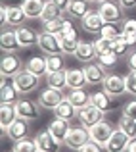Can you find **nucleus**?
<instances>
[{
    "mask_svg": "<svg viewBox=\"0 0 136 152\" xmlns=\"http://www.w3.org/2000/svg\"><path fill=\"white\" fill-rule=\"evenodd\" d=\"M0 48H2L4 54H15L21 48V45L17 41V33L10 29H4L2 35H0Z\"/></svg>",
    "mask_w": 136,
    "mask_h": 152,
    "instance_id": "obj_16",
    "label": "nucleus"
},
{
    "mask_svg": "<svg viewBox=\"0 0 136 152\" xmlns=\"http://www.w3.org/2000/svg\"><path fill=\"white\" fill-rule=\"evenodd\" d=\"M121 29H123V35H127V33H136V19H125L123 21V25H121Z\"/></svg>",
    "mask_w": 136,
    "mask_h": 152,
    "instance_id": "obj_44",
    "label": "nucleus"
},
{
    "mask_svg": "<svg viewBox=\"0 0 136 152\" xmlns=\"http://www.w3.org/2000/svg\"><path fill=\"white\" fill-rule=\"evenodd\" d=\"M0 23H2V27H6V23H8V8L6 6L0 8Z\"/></svg>",
    "mask_w": 136,
    "mask_h": 152,
    "instance_id": "obj_48",
    "label": "nucleus"
},
{
    "mask_svg": "<svg viewBox=\"0 0 136 152\" xmlns=\"http://www.w3.org/2000/svg\"><path fill=\"white\" fill-rule=\"evenodd\" d=\"M85 85H88L85 69H79V67L67 69V87L69 89H85Z\"/></svg>",
    "mask_w": 136,
    "mask_h": 152,
    "instance_id": "obj_22",
    "label": "nucleus"
},
{
    "mask_svg": "<svg viewBox=\"0 0 136 152\" xmlns=\"http://www.w3.org/2000/svg\"><path fill=\"white\" fill-rule=\"evenodd\" d=\"M25 69L31 71V73H35V75H38V77L46 75L48 73L46 58H42V56H31V58L25 62Z\"/></svg>",
    "mask_w": 136,
    "mask_h": 152,
    "instance_id": "obj_25",
    "label": "nucleus"
},
{
    "mask_svg": "<svg viewBox=\"0 0 136 152\" xmlns=\"http://www.w3.org/2000/svg\"><path fill=\"white\" fill-rule=\"evenodd\" d=\"M88 12V0H71V6L67 10V14L75 19H82Z\"/></svg>",
    "mask_w": 136,
    "mask_h": 152,
    "instance_id": "obj_33",
    "label": "nucleus"
},
{
    "mask_svg": "<svg viewBox=\"0 0 136 152\" xmlns=\"http://www.w3.org/2000/svg\"><path fill=\"white\" fill-rule=\"evenodd\" d=\"M63 91L59 89H52V87H46L44 91H42L41 94H38V104H41L42 108H48V110H54L56 106H58L59 102L63 100Z\"/></svg>",
    "mask_w": 136,
    "mask_h": 152,
    "instance_id": "obj_12",
    "label": "nucleus"
},
{
    "mask_svg": "<svg viewBox=\"0 0 136 152\" xmlns=\"http://www.w3.org/2000/svg\"><path fill=\"white\" fill-rule=\"evenodd\" d=\"M14 150L15 152H41L38 146H37V141H35V139H27V137L15 142Z\"/></svg>",
    "mask_w": 136,
    "mask_h": 152,
    "instance_id": "obj_36",
    "label": "nucleus"
},
{
    "mask_svg": "<svg viewBox=\"0 0 136 152\" xmlns=\"http://www.w3.org/2000/svg\"><path fill=\"white\" fill-rule=\"evenodd\" d=\"M127 152H136V141H130L129 148H127Z\"/></svg>",
    "mask_w": 136,
    "mask_h": 152,
    "instance_id": "obj_50",
    "label": "nucleus"
},
{
    "mask_svg": "<svg viewBox=\"0 0 136 152\" xmlns=\"http://www.w3.org/2000/svg\"><path fill=\"white\" fill-rule=\"evenodd\" d=\"M90 104H94L96 108H100L102 112H109L111 108H113V100H111V94L107 93L106 89L103 91H98V93L90 94Z\"/></svg>",
    "mask_w": 136,
    "mask_h": 152,
    "instance_id": "obj_24",
    "label": "nucleus"
},
{
    "mask_svg": "<svg viewBox=\"0 0 136 152\" xmlns=\"http://www.w3.org/2000/svg\"><path fill=\"white\" fill-rule=\"evenodd\" d=\"M59 37V41H61V50H63V54H73L75 56V50H77V46H79V35H77V31L73 29V25L69 27L67 31H63L61 35H58Z\"/></svg>",
    "mask_w": 136,
    "mask_h": 152,
    "instance_id": "obj_17",
    "label": "nucleus"
},
{
    "mask_svg": "<svg viewBox=\"0 0 136 152\" xmlns=\"http://www.w3.org/2000/svg\"><path fill=\"white\" fill-rule=\"evenodd\" d=\"M69 27H71V21L65 19V18H56V19H52V21L42 23V31L52 33V35H61L63 31H67Z\"/></svg>",
    "mask_w": 136,
    "mask_h": 152,
    "instance_id": "obj_27",
    "label": "nucleus"
},
{
    "mask_svg": "<svg viewBox=\"0 0 136 152\" xmlns=\"http://www.w3.org/2000/svg\"><path fill=\"white\" fill-rule=\"evenodd\" d=\"M4 133H6V137L10 139V141L17 142V141H21V139H25L27 135H29V123H27V119L17 118Z\"/></svg>",
    "mask_w": 136,
    "mask_h": 152,
    "instance_id": "obj_14",
    "label": "nucleus"
},
{
    "mask_svg": "<svg viewBox=\"0 0 136 152\" xmlns=\"http://www.w3.org/2000/svg\"><path fill=\"white\" fill-rule=\"evenodd\" d=\"M15 33H17V41H19V45H21V48L38 46V37H41V33H37L35 29L21 25V27H17V29H15Z\"/></svg>",
    "mask_w": 136,
    "mask_h": 152,
    "instance_id": "obj_15",
    "label": "nucleus"
},
{
    "mask_svg": "<svg viewBox=\"0 0 136 152\" xmlns=\"http://www.w3.org/2000/svg\"><path fill=\"white\" fill-rule=\"evenodd\" d=\"M61 14H63V12L56 6L54 0H46L44 10H42V14H41V18H38V19H41L42 23H46V21H52V19H56V18H61Z\"/></svg>",
    "mask_w": 136,
    "mask_h": 152,
    "instance_id": "obj_32",
    "label": "nucleus"
},
{
    "mask_svg": "<svg viewBox=\"0 0 136 152\" xmlns=\"http://www.w3.org/2000/svg\"><path fill=\"white\" fill-rule=\"evenodd\" d=\"M12 83H14V87L19 91V94H29V93H33V91L38 89L41 77L35 75V73H31V71H27L25 67H23V69L14 77Z\"/></svg>",
    "mask_w": 136,
    "mask_h": 152,
    "instance_id": "obj_1",
    "label": "nucleus"
},
{
    "mask_svg": "<svg viewBox=\"0 0 136 152\" xmlns=\"http://www.w3.org/2000/svg\"><path fill=\"white\" fill-rule=\"evenodd\" d=\"M85 75H86V81L88 85H103L106 81V67L98 62H90L85 66Z\"/></svg>",
    "mask_w": 136,
    "mask_h": 152,
    "instance_id": "obj_13",
    "label": "nucleus"
},
{
    "mask_svg": "<svg viewBox=\"0 0 136 152\" xmlns=\"http://www.w3.org/2000/svg\"><path fill=\"white\" fill-rule=\"evenodd\" d=\"M21 69H23V64L15 54L2 56V60H0V73H2V77H15Z\"/></svg>",
    "mask_w": 136,
    "mask_h": 152,
    "instance_id": "obj_7",
    "label": "nucleus"
},
{
    "mask_svg": "<svg viewBox=\"0 0 136 152\" xmlns=\"http://www.w3.org/2000/svg\"><path fill=\"white\" fill-rule=\"evenodd\" d=\"M81 25L86 33H100L102 27H103V19L98 14V10H88L86 15L81 19Z\"/></svg>",
    "mask_w": 136,
    "mask_h": 152,
    "instance_id": "obj_18",
    "label": "nucleus"
},
{
    "mask_svg": "<svg viewBox=\"0 0 136 152\" xmlns=\"http://www.w3.org/2000/svg\"><path fill=\"white\" fill-rule=\"evenodd\" d=\"M127 64H129V69L130 71H136V50L130 52V56L127 58Z\"/></svg>",
    "mask_w": 136,
    "mask_h": 152,
    "instance_id": "obj_46",
    "label": "nucleus"
},
{
    "mask_svg": "<svg viewBox=\"0 0 136 152\" xmlns=\"http://www.w3.org/2000/svg\"><path fill=\"white\" fill-rule=\"evenodd\" d=\"M75 58L79 60V62H94L96 58H98V54H96V48H94V42H88V41H81L77 46V50H75Z\"/></svg>",
    "mask_w": 136,
    "mask_h": 152,
    "instance_id": "obj_21",
    "label": "nucleus"
},
{
    "mask_svg": "<svg viewBox=\"0 0 136 152\" xmlns=\"http://www.w3.org/2000/svg\"><path fill=\"white\" fill-rule=\"evenodd\" d=\"M12 152H15V150H12Z\"/></svg>",
    "mask_w": 136,
    "mask_h": 152,
    "instance_id": "obj_52",
    "label": "nucleus"
},
{
    "mask_svg": "<svg viewBox=\"0 0 136 152\" xmlns=\"http://www.w3.org/2000/svg\"><path fill=\"white\" fill-rule=\"evenodd\" d=\"M67 98H69V102L73 104L77 110H81V108H85L86 104H90V96L85 93V89H69Z\"/></svg>",
    "mask_w": 136,
    "mask_h": 152,
    "instance_id": "obj_30",
    "label": "nucleus"
},
{
    "mask_svg": "<svg viewBox=\"0 0 136 152\" xmlns=\"http://www.w3.org/2000/svg\"><path fill=\"white\" fill-rule=\"evenodd\" d=\"M111 39H107V37H100V39H96L94 41V48H96V54H106V52H111Z\"/></svg>",
    "mask_w": 136,
    "mask_h": 152,
    "instance_id": "obj_39",
    "label": "nucleus"
},
{
    "mask_svg": "<svg viewBox=\"0 0 136 152\" xmlns=\"http://www.w3.org/2000/svg\"><path fill=\"white\" fill-rule=\"evenodd\" d=\"M77 152H103V146L98 145V142H94V141H88L85 146H81Z\"/></svg>",
    "mask_w": 136,
    "mask_h": 152,
    "instance_id": "obj_43",
    "label": "nucleus"
},
{
    "mask_svg": "<svg viewBox=\"0 0 136 152\" xmlns=\"http://www.w3.org/2000/svg\"><path fill=\"white\" fill-rule=\"evenodd\" d=\"M132 46L129 45V42L125 41V37H119V39H115L113 42H111V52H113L117 58H123V56H129V52Z\"/></svg>",
    "mask_w": 136,
    "mask_h": 152,
    "instance_id": "obj_34",
    "label": "nucleus"
},
{
    "mask_svg": "<svg viewBox=\"0 0 136 152\" xmlns=\"http://www.w3.org/2000/svg\"><path fill=\"white\" fill-rule=\"evenodd\" d=\"M44 4H46V0H23L21 8H23L27 18L35 19V18H41L42 10H44Z\"/></svg>",
    "mask_w": 136,
    "mask_h": 152,
    "instance_id": "obj_28",
    "label": "nucleus"
},
{
    "mask_svg": "<svg viewBox=\"0 0 136 152\" xmlns=\"http://www.w3.org/2000/svg\"><path fill=\"white\" fill-rule=\"evenodd\" d=\"M46 83H48V87H52V89H59V91L69 89V87H67V69L65 71H50V73H46Z\"/></svg>",
    "mask_w": 136,
    "mask_h": 152,
    "instance_id": "obj_29",
    "label": "nucleus"
},
{
    "mask_svg": "<svg viewBox=\"0 0 136 152\" xmlns=\"http://www.w3.org/2000/svg\"><path fill=\"white\" fill-rule=\"evenodd\" d=\"M38 48L44 52L46 56H56V54H63L61 50V41H59L58 35H52L42 31L41 37H38Z\"/></svg>",
    "mask_w": 136,
    "mask_h": 152,
    "instance_id": "obj_4",
    "label": "nucleus"
},
{
    "mask_svg": "<svg viewBox=\"0 0 136 152\" xmlns=\"http://www.w3.org/2000/svg\"><path fill=\"white\" fill-rule=\"evenodd\" d=\"M123 115H127L130 119H136V98L134 100H129L123 106Z\"/></svg>",
    "mask_w": 136,
    "mask_h": 152,
    "instance_id": "obj_42",
    "label": "nucleus"
},
{
    "mask_svg": "<svg viewBox=\"0 0 136 152\" xmlns=\"http://www.w3.org/2000/svg\"><path fill=\"white\" fill-rule=\"evenodd\" d=\"M100 37H107L111 41H115V39L123 37V29H117L115 23H103L102 31H100Z\"/></svg>",
    "mask_w": 136,
    "mask_h": 152,
    "instance_id": "obj_38",
    "label": "nucleus"
},
{
    "mask_svg": "<svg viewBox=\"0 0 136 152\" xmlns=\"http://www.w3.org/2000/svg\"><path fill=\"white\" fill-rule=\"evenodd\" d=\"M117 2L123 10H134L136 8V0H117Z\"/></svg>",
    "mask_w": 136,
    "mask_h": 152,
    "instance_id": "obj_45",
    "label": "nucleus"
},
{
    "mask_svg": "<svg viewBox=\"0 0 136 152\" xmlns=\"http://www.w3.org/2000/svg\"><path fill=\"white\" fill-rule=\"evenodd\" d=\"M125 83H127V93L136 96V71H129V75H125Z\"/></svg>",
    "mask_w": 136,
    "mask_h": 152,
    "instance_id": "obj_41",
    "label": "nucleus"
},
{
    "mask_svg": "<svg viewBox=\"0 0 136 152\" xmlns=\"http://www.w3.org/2000/svg\"><path fill=\"white\" fill-rule=\"evenodd\" d=\"M15 119H17L15 104H2L0 106V127H2V131H6Z\"/></svg>",
    "mask_w": 136,
    "mask_h": 152,
    "instance_id": "obj_26",
    "label": "nucleus"
},
{
    "mask_svg": "<svg viewBox=\"0 0 136 152\" xmlns=\"http://www.w3.org/2000/svg\"><path fill=\"white\" fill-rule=\"evenodd\" d=\"M117 56L113 54V52H106V54H100L98 56V64H102L103 67H111V66H115L117 64Z\"/></svg>",
    "mask_w": 136,
    "mask_h": 152,
    "instance_id": "obj_40",
    "label": "nucleus"
},
{
    "mask_svg": "<svg viewBox=\"0 0 136 152\" xmlns=\"http://www.w3.org/2000/svg\"><path fill=\"white\" fill-rule=\"evenodd\" d=\"M52 112H54V118L65 119V121H73V119L77 118V112H79V110H77V108H75L73 104L69 102V98L65 96L61 102L58 104V106L54 108V110H52Z\"/></svg>",
    "mask_w": 136,
    "mask_h": 152,
    "instance_id": "obj_20",
    "label": "nucleus"
},
{
    "mask_svg": "<svg viewBox=\"0 0 136 152\" xmlns=\"http://www.w3.org/2000/svg\"><path fill=\"white\" fill-rule=\"evenodd\" d=\"M103 115H106V112H102L100 108H96L94 104H86L85 108H81V110L77 112V119L81 121L82 127H92L96 125V123H100L103 119Z\"/></svg>",
    "mask_w": 136,
    "mask_h": 152,
    "instance_id": "obj_2",
    "label": "nucleus"
},
{
    "mask_svg": "<svg viewBox=\"0 0 136 152\" xmlns=\"http://www.w3.org/2000/svg\"><path fill=\"white\" fill-rule=\"evenodd\" d=\"M129 145H130V137L125 133V131H121L117 127V129L113 131V135L109 137V141H107L106 152H127Z\"/></svg>",
    "mask_w": 136,
    "mask_h": 152,
    "instance_id": "obj_9",
    "label": "nucleus"
},
{
    "mask_svg": "<svg viewBox=\"0 0 136 152\" xmlns=\"http://www.w3.org/2000/svg\"><path fill=\"white\" fill-rule=\"evenodd\" d=\"M123 37H125V41L129 42L132 48L136 46V33H127V35H123Z\"/></svg>",
    "mask_w": 136,
    "mask_h": 152,
    "instance_id": "obj_49",
    "label": "nucleus"
},
{
    "mask_svg": "<svg viewBox=\"0 0 136 152\" xmlns=\"http://www.w3.org/2000/svg\"><path fill=\"white\" fill-rule=\"evenodd\" d=\"M41 104L27 100V98H21V100L15 102V112H17V118L27 119V121H35V119L41 118Z\"/></svg>",
    "mask_w": 136,
    "mask_h": 152,
    "instance_id": "obj_3",
    "label": "nucleus"
},
{
    "mask_svg": "<svg viewBox=\"0 0 136 152\" xmlns=\"http://www.w3.org/2000/svg\"><path fill=\"white\" fill-rule=\"evenodd\" d=\"M103 89L111 94V96H121V94L127 93V83L123 75L117 73H107L106 81H103Z\"/></svg>",
    "mask_w": 136,
    "mask_h": 152,
    "instance_id": "obj_10",
    "label": "nucleus"
},
{
    "mask_svg": "<svg viewBox=\"0 0 136 152\" xmlns=\"http://www.w3.org/2000/svg\"><path fill=\"white\" fill-rule=\"evenodd\" d=\"M19 91L14 87V83H6V77H2L0 83V100L2 104H15L19 100Z\"/></svg>",
    "mask_w": 136,
    "mask_h": 152,
    "instance_id": "obj_23",
    "label": "nucleus"
},
{
    "mask_svg": "<svg viewBox=\"0 0 136 152\" xmlns=\"http://www.w3.org/2000/svg\"><path fill=\"white\" fill-rule=\"evenodd\" d=\"M25 19H29V18L25 15V12H23L21 6H10L8 8V25L21 27Z\"/></svg>",
    "mask_w": 136,
    "mask_h": 152,
    "instance_id": "obj_31",
    "label": "nucleus"
},
{
    "mask_svg": "<svg viewBox=\"0 0 136 152\" xmlns=\"http://www.w3.org/2000/svg\"><path fill=\"white\" fill-rule=\"evenodd\" d=\"M35 141H37V146H38L41 152H59V148H61V145H63V142H59L48 129L41 131V133L35 137Z\"/></svg>",
    "mask_w": 136,
    "mask_h": 152,
    "instance_id": "obj_11",
    "label": "nucleus"
},
{
    "mask_svg": "<svg viewBox=\"0 0 136 152\" xmlns=\"http://www.w3.org/2000/svg\"><path fill=\"white\" fill-rule=\"evenodd\" d=\"M113 131H115V129L106 121V119H102L100 123H96V125L88 127L90 141H94V142H98V145H102L103 148H106V145H107V141H109V137L113 135Z\"/></svg>",
    "mask_w": 136,
    "mask_h": 152,
    "instance_id": "obj_5",
    "label": "nucleus"
},
{
    "mask_svg": "<svg viewBox=\"0 0 136 152\" xmlns=\"http://www.w3.org/2000/svg\"><path fill=\"white\" fill-rule=\"evenodd\" d=\"M48 131H50L59 142H65L67 135H69V131H71V125H69V121H65V119L54 118L50 123H48Z\"/></svg>",
    "mask_w": 136,
    "mask_h": 152,
    "instance_id": "obj_19",
    "label": "nucleus"
},
{
    "mask_svg": "<svg viewBox=\"0 0 136 152\" xmlns=\"http://www.w3.org/2000/svg\"><path fill=\"white\" fill-rule=\"evenodd\" d=\"M46 64H48V73L50 71H65V60L61 54L46 56Z\"/></svg>",
    "mask_w": 136,
    "mask_h": 152,
    "instance_id": "obj_37",
    "label": "nucleus"
},
{
    "mask_svg": "<svg viewBox=\"0 0 136 152\" xmlns=\"http://www.w3.org/2000/svg\"><path fill=\"white\" fill-rule=\"evenodd\" d=\"M119 129L125 131L130 137V141H136V119H130V118H127V115H123V118L119 119Z\"/></svg>",
    "mask_w": 136,
    "mask_h": 152,
    "instance_id": "obj_35",
    "label": "nucleus"
},
{
    "mask_svg": "<svg viewBox=\"0 0 136 152\" xmlns=\"http://www.w3.org/2000/svg\"><path fill=\"white\" fill-rule=\"evenodd\" d=\"M88 2H94V4H102V2H106V0H88Z\"/></svg>",
    "mask_w": 136,
    "mask_h": 152,
    "instance_id": "obj_51",
    "label": "nucleus"
},
{
    "mask_svg": "<svg viewBox=\"0 0 136 152\" xmlns=\"http://www.w3.org/2000/svg\"><path fill=\"white\" fill-rule=\"evenodd\" d=\"M98 14L102 15L103 23H117V21H121L123 8L119 6V2H111V0H106V2L100 4Z\"/></svg>",
    "mask_w": 136,
    "mask_h": 152,
    "instance_id": "obj_6",
    "label": "nucleus"
},
{
    "mask_svg": "<svg viewBox=\"0 0 136 152\" xmlns=\"http://www.w3.org/2000/svg\"><path fill=\"white\" fill-rule=\"evenodd\" d=\"M88 141H90L88 129L81 125V127H71V131H69V135H67V139H65V142H63V145L69 146V148L79 150L81 146H85Z\"/></svg>",
    "mask_w": 136,
    "mask_h": 152,
    "instance_id": "obj_8",
    "label": "nucleus"
},
{
    "mask_svg": "<svg viewBox=\"0 0 136 152\" xmlns=\"http://www.w3.org/2000/svg\"><path fill=\"white\" fill-rule=\"evenodd\" d=\"M54 2H56V6H58L61 12H67L69 6H71V0H54Z\"/></svg>",
    "mask_w": 136,
    "mask_h": 152,
    "instance_id": "obj_47",
    "label": "nucleus"
}]
</instances>
